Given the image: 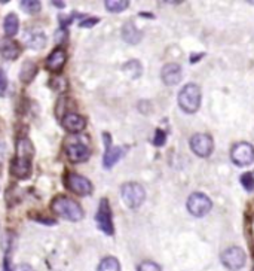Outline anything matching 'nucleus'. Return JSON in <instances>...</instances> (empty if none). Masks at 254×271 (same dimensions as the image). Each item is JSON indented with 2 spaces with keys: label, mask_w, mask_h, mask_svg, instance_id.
<instances>
[{
  "label": "nucleus",
  "mask_w": 254,
  "mask_h": 271,
  "mask_svg": "<svg viewBox=\"0 0 254 271\" xmlns=\"http://www.w3.org/2000/svg\"><path fill=\"white\" fill-rule=\"evenodd\" d=\"M51 210L57 216H60L66 221H70V222H79L83 219V210H82L80 204L66 195L54 197L51 201Z\"/></svg>",
  "instance_id": "nucleus-1"
},
{
  "label": "nucleus",
  "mask_w": 254,
  "mask_h": 271,
  "mask_svg": "<svg viewBox=\"0 0 254 271\" xmlns=\"http://www.w3.org/2000/svg\"><path fill=\"white\" fill-rule=\"evenodd\" d=\"M201 105V90L196 84H186L179 94V106L186 113H195Z\"/></svg>",
  "instance_id": "nucleus-2"
},
{
  "label": "nucleus",
  "mask_w": 254,
  "mask_h": 271,
  "mask_svg": "<svg viewBox=\"0 0 254 271\" xmlns=\"http://www.w3.org/2000/svg\"><path fill=\"white\" fill-rule=\"evenodd\" d=\"M120 194H122V200L130 209L136 210L139 209L141 204L146 200V191L144 188L136 183V182H128L125 185H122L120 188Z\"/></svg>",
  "instance_id": "nucleus-3"
},
{
  "label": "nucleus",
  "mask_w": 254,
  "mask_h": 271,
  "mask_svg": "<svg viewBox=\"0 0 254 271\" xmlns=\"http://www.w3.org/2000/svg\"><path fill=\"white\" fill-rule=\"evenodd\" d=\"M95 222L100 231H103L106 235H113L115 234V226L112 221V210H110V204L107 198H103L100 201L97 215H95Z\"/></svg>",
  "instance_id": "nucleus-4"
},
{
  "label": "nucleus",
  "mask_w": 254,
  "mask_h": 271,
  "mask_svg": "<svg viewBox=\"0 0 254 271\" xmlns=\"http://www.w3.org/2000/svg\"><path fill=\"white\" fill-rule=\"evenodd\" d=\"M231 158L235 165L245 167L250 165L254 161V146L248 142L236 143L231 151Z\"/></svg>",
  "instance_id": "nucleus-5"
},
{
  "label": "nucleus",
  "mask_w": 254,
  "mask_h": 271,
  "mask_svg": "<svg viewBox=\"0 0 254 271\" xmlns=\"http://www.w3.org/2000/svg\"><path fill=\"white\" fill-rule=\"evenodd\" d=\"M211 207H213L211 200L202 192H193L187 198V210L190 212V215H193L196 218L205 216L211 210Z\"/></svg>",
  "instance_id": "nucleus-6"
},
{
  "label": "nucleus",
  "mask_w": 254,
  "mask_h": 271,
  "mask_svg": "<svg viewBox=\"0 0 254 271\" xmlns=\"http://www.w3.org/2000/svg\"><path fill=\"white\" fill-rule=\"evenodd\" d=\"M66 185L70 191L76 195L80 197H87L93 194V183L90 179H87L85 176H80L77 173H67L66 176Z\"/></svg>",
  "instance_id": "nucleus-7"
},
{
  "label": "nucleus",
  "mask_w": 254,
  "mask_h": 271,
  "mask_svg": "<svg viewBox=\"0 0 254 271\" xmlns=\"http://www.w3.org/2000/svg\"><path fill=\"white\" fill-rule=\"evenodd\" d=\"M245 252L238 246H232L228 248L222 253V264L228 268V270L236 271L241 270L245 265Z\"/></svg>",
  "instance_id": "nucleus-8"
},
{
  "label": "nucleus",
  "mask_w": 254,
  "mask_h": 271,
  "mask_svg": "<svg viewBox=\"0 0 254 271\" xmlns=\"http://www.w3.org/2000/svg\"><path fill=\"white\" fill-rule=\"evenodd\" d=\"M190 149L198 157L207 158V157H209L213 154L214 142H213L211 136L204 134V133H198V134H195L190 139Z\"/></svg>",
  "instance_id": "nucleus-9"
},
{
  "label": "nucleus",
  "mask_w": 254,
  "mask_h": 271,
  "mask_svg": "<svg viewBox=\"0 0 254 271\" xmlns=\"http://www.w3.org/2000/svg\"><path fill=\"white\" fill-rule=\"evenodd\" d=\"M31 157H25V155H17L11 161V175L17 179L25 181L30 178L31 175Z\"/></svg>",
  "instance_id": "nucleus-10"
},
{
  "label": "nucleus",
  "mask_w": 254,
  "mask_h": 271,
  "mask_svg": "<svg viewBox=\"0 0 254 271\" xmlns=\"http://www.w3.org/2000/svg\"><path fill=\"white\" fill-rule=\"evenodd\" d=\"M104 143H106V152H104V158H103V165L106 168H112L116 162L122 158L125 151L120 146H112L110 145V136L106 134V133H104Z\"/></svg>",
  "instance_id": "nucleus-11"
},
{
  "label": "nucleus",
  "mask_w": 254,
  "mask_h": 271,
  "mask_svg": "<svg viewBox=\"0 0 254 271\" xmlns=\"http://www.w3.org/2000/svg\"><path fill=\"white\" fill-rule=\"evenodd\" d=\"M162 82L168 87H174L182 81V67L177 63H168L161 70Z\"/></svg>",
  "instance_id": "nucleus-12"
},
{
  "label": "nucleus",
  "mask_w": 254,
  "mask_h": 271,
  "mask_svg": "<svg viewBox=\"0 0 254 271\" xmlns=\"http://www.w3.org/2000/svg\"><path fill=\"white\" fill-rule=\"evenodd\" d=\"M24 44L30 49H42L47 45V35L40 28H30L24 33Z\"/></svg>",
  "instance_id": "nucleus-13"
},
{
  "label": "nucleus",
  "mask_w": 254,
  "mask_h": 271,
  "mask_svg": "<svg viewBox=\"0 0 254 271\" xmlns=\"http://www.w3.org/2000/svg\"><path fill=\"white\" fill-rule=\"evenodd\" d=\"M61 124H63V127H64L69 133H80V131H83L85 127H87L85 118L73 112L66 113V115L63 116V119H61Z\"/></svg>",
  "instance_id": "nucleus-14"
},
{
  "label": "nucleus",
  "mask_w": 254,
  "mask_h": 271,
  "mask_svg": "<svg viewBox=\"0 0 254 271\" xmlns=\"http://www.w3.org/2000/svg\"><path fill=\"white\" fill-rule=\"evenodd\" d=\"M66 154L71 162L77 164V162H85L91 157V151L87 145L83 143H71L67 146Z\"/></svg>",
  "instance_id": "nucleus-15"
},
{
  "label": "nucleus",
  "mask_w": 254,
  "mask_h": 271,
  "mask_svg": "<svg viewBox=\"0 0 254 271\" xmlns=\"http://www.w3.org/2000/svg\"><path fill=\"white\" fill-rule=\"evenodd\" d=\"M67 61V54L63 48L54 49L47 58V69L52 73H60Z\"/></svg>",
  "instance_id": "nucleus-16"
},
{
  "label": "nucleus",
  "mask_w": 254,
  "mask_h": 271,
  "mask_svg": "<svg viewBox=\"0 0 254 271\" xmlns=\"http://www.w3.org/2000/svg\"><path fill=\"white\" fill-rule=\"evenodd\" d=\"M0 54L5 60L8 61H14L20 57L21 54V46L17 42L11 41V39H3L0 42Z\"/></svg>",
  "instance_id": "nucleus-17"
},
{
  "label": "nucleus",
  "mask_w": 254,
  "mask_h": 271,
  "mask_svg": "<svg viewBox=\"0 0 254 271\" xmlns=\"http://www.w3.org/2000/svg\"><path fill=\"white\" fill-rule=\"evenodd\" d=\"M122 38H123V41H126L128 44L136 45V44H139L140 41H141L143 35H141V31H140L139 28L136 27V24L130 21V23H126L122 27Z\"/></svg>",
  "instance_id": "nucleus-18"
},
{
  "label": "nucleus",
  "mask_w": 254,
  "mask_h": 271,
  "mask_svg": "<svg viewBox=\"0 0 254 271\" xmlns=\"http://www.w3.org/2000/svg\"><path fill=\"white\" fill-rule=\"evenodd\" d=\"M3 30H5V35L8 38H14L18 30H20V20L15 14H9L6 15L5 21H3Z\"/></svg>",
  "instance_id": "nucleus-19"
},
{
  "label": "nucleus",
  "mask_w": 254,
  "mask_h": 271,
  "mask_svg": "<svg viewBox=\"0 0 254 271\" xmlns=\"http://www.w3.org/2000/svg\"><path fill=\"white\" fill-rule=\"evenodd\" d=\"M36 73H37V66H36L33 61H25L23 69H21V72H20L21 82H24V84H30V82L34 79Z\"/></svg>",
  "instance_id": "nucleus-20"
},
{
  "label": "nucleus",
  "mask_w": 254,
  "mask_h": 271,
  "mask_svg": "<svg viewBox=\"0 0 254 271\" xmlns=\"http://www.w3.org/2000/svg\"><path fill=\"white\" fill-rule=\"evenodd\" d=\"M122 70H123V73H125L128 78H131V79H137V78L141 76V73H143V67H141V63H140L139 60H131V61L125 63Z\"/></svg>",
  "instance_id": "nucleus-21"
},
{
  "label": "nucleus",
  "mask_w": 254,
  "mask_h": 271,
  "mask_svg": "<svg viewBox=\"0 0 254 271\" xmlns=\"http://www.w3.org/2000/svg\"><path fill=\"white\" fill-rule=\"evenodd\" d=\"M97 271H120V264L115 256H106L100 262Z\"/></svg>",
  "instance_id": "nucleus-22"
},
{
  "label": "nucleus",
  "mask_w": 254,
  "mask_h": 271,
  "mask_svg": "<svg viewBox=\"0 0 254 271\" xmlns=\"http://www.w3.org/2000/svg\"><path fill=\"white\" fill-rule=\"evenodd\" d=\"M104 6L109 12H113V14H117V12H122L125 11L128 6H130V2L126 0H106L104 2Z\"/></svg>",
  "instance_id": "nucleus-23"
},
{
  "label": "nucleus",
  "mask_w": 254,
  "mask_h": 271,
  "mask_svg": "<svg viewBox=\"0 0 254 271\" xmlns=\"http://www.w3.org/2000/svg\"><path fill=\"white\" fill-rule=\"evenodd\" d=\"M21 9H23L25 14H30V15H34L37 12H40L42 9V5L40 2H34V0H23L21 2Z\"/></svg>",
  "instance_id": "nucleus-24"
},
{
  "label": "nucleus",
  "mask_w": 254,
  "mask_h": 271,
  "mask_svg": "<svg viewBox=\"0 0 254 271\" xmlns=\"http://www.w3.org/2000/svg\"><path fill=\"white\" fill-rule=\"evenodd\" d=\"M241 183H242V186L248 191V192H251L254 191V175L253 173H244L242 176H241Z\"/></svg>",
  "instance_id": "nucleus-25"
},
{
  "label": "nucleus",
  "mask_w": 254,
  "mask_h": 271,
  "mask_svg": "<svg viewBox=\"0 0 254 271\" xmlns=\"http://www.w3.org/2000/svg\"><path fill=\"white\" fill-rule=\"evenodd\" d=\"M137 271H161V267L155 264L153 261H144L139 265Z\"/></svg>",
  "instance_id": "nucleus-26"
},
{
  "label": "nucleus",
  "mask_w": 254,
  "mask_h": 271,
  "mask_svg": "<svg viewBox=\"0 0 254 271\" xmlns=\"http://www.w3.org/2000/svg\"><path fill=\"white\" fill-rule=\"evenodd\" d=\"M165 140H166V134H165L162 130H156L155 139H153V143H155L156 146H162V145L165 143Z\"/></svg>",
  "instance_id": "nucleus-27"
},
{
  "label": "nucleus",
  "mask_w": 254,
  "mask_h": 271,
  "mask_svg": "<svg viewBox=\"0 0 254 271\" xmlns=\"http://www.w3.org/2000/svg\"><path fill=\"white\" fill-rule=\"evenodd\" d=\"M8 90V78L5 75V72L0 69V95H3Z\"/></svg>",
  "instance_id": "nucleus-28"
},
{
  "label": "nucleus",
  "mask_w": 254,
  "mask_h": 271,
  "mask_svg": "<svg viewBox=\"0 0 254 271\" xmlns=\"http://www.w3.org/2000/svg\"><path fill=\"white\" fill-rule=\"evenodd\" d=\"M98 21H100L98 18H87V20H83V21L80 23V27H83V28H90V27L95 25Z\"/></svg>",
  "instance_id": "nucleus-29"
},
{
  "label": "nucleus",
  "mask_w": 254,
  "mask_h": 271,
  "mask_svg": "<svg viewBox=\"0 0 254 271\" xmlns=\"http://www.w3.org/2000/svg\"><path fill=\"white\" fill-rule=\"evenodd\" d=\"M12 271H34V270H33V267L28 265V264H20V265H17L15 268H12Z\"/></svg>",
  "instance_id": "nucleus-30"
},
{
  "label": "nucleus",
  "mask_w": 254,
  "mask_h": 271,
  "mask_svg": "<svg viewBox=\"0 0 254 271\" xmlns=\"http://www.w3.org/2000/svg\"><path fill=\"white\" fill-rule=\"evenodd\" d=\"M52 5H55L57 8H61V9L64 8V2H52Z\"/></svg>",
  "instance_id": "nucleus-31"
},
{
  "label": "nucleus",
  "mask_w": 254,
  "mask_h": 271,
  "mask_svg": "<svg viewBox=\"0 0 254 271\" xmlns=\"http://www.w3.org/2000/svg\"><path fill=\"white\" fill-rule=\"evenodd\" d=\"M253 271H254V268H253Z\"/></svg>",
  "instance_id": "nucleus-32"
}]
</instances>
